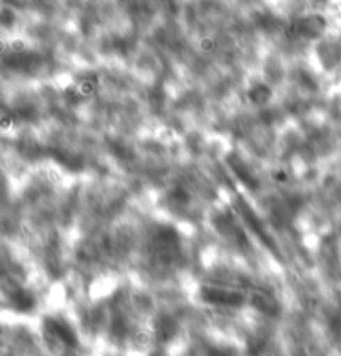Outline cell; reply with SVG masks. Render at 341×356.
Segmentation results:
<instances>
[{
  "label": "cell",
  "mask_w": 341,
  "mask_h": 356,
  "mask_svg": "<svg viewBox=\"0 0 341 356\" xmlns=\"http://www.w3.org/2000/svg\"><path fill=\"white\" fill-rule=\"evenodd\" d=\"M175 334V323L167 318H160L157 323V337L160 341H168Z\"/></svg>",
  "instance_id": "obj_2"
},
{
  "label": "cell",
  "mask_w": 341,
  "mask_h": 356,
  "mask_svg": "<svg viewBox=\"0 0 341 356\" xmlns=\"http://www.w3.org/2000/svg\"><path fill=\"white\" fill-rule=\"evenodd\" d=\"M12 303H14V307L17 308V310L29 312L33 308L35 300H33V296L29 293V291L20 290V291H15L14 296H12Z\"/></svg>",
  "instance_id": "obj_1"
}]
</instances>
